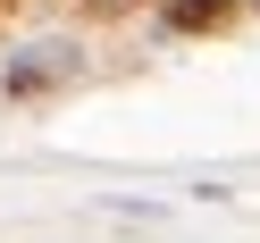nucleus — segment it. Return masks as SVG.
<instances>
[{
  "mask_svg": "<svg viewBox=\"0 0 260 243\" xmlns=\"http://www.w3.org/2000/svg\"><path fill=\"white\" fill-rule=\"evenodd\" d=\"M235 17V0H168V25L176 34H210V25Z\"/></svg>",
  "mask_w": 260,
  "mask_h": 243,
  "instance_id": "f03ea898",
  "label": "nucleus"
},
{
  "mask_svg": "<svg viewBox=\"0 0 260 243\" xmlns=\"http://www.w3.org/2000/svg\"><path fill=\"white\" fill-rule=\"evenodd\" d=\"M68 76H76V51H68V42H42V51H17V67H9V92H17V101H34V92L68 84Z\"/></svg>",
  "mask_w": 260,
  "mask_h": 243,
  "instance_id": "f257e3e1",
  "label": "nucleus"
}]
</instances>
